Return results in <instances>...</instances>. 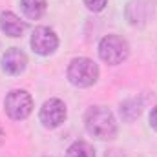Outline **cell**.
Masks as SVG:
<instances>
[{"label": "cell", "instance_id": "4", "mask_svg": "<svg viewBox=\"0 0 157 157\" xmlns=\"http://www.w3.org/2000/svg\"><path fill=\"white\" fill-rule=\"evenodd\" d=\"M4 108L11 119L24 121L26 117H29V113L33 110V99L24 90H13L11 93H7V97L4 101Z\"/></svg>", "mask_w": 157, "mask_h": 157}, {"label": "cell", "instance_id": "5", "mask_svg": "<svg viewBox=\"0 0 157 157\" xmlns=\"http://www.w3.org/2000/svg\"><path fill=\"white\" fill-rule=\"evenodd\" d=\"M66 104L59 99H49L40 108V122L46 128H57L66 121Z\"/></svg>", "mask_w": 157, "mask_h": 157}, {"label": "cell", "instance_id": "6", "mask_svg": "<svg viewBox=\"0 0 157 157\" xmlns=\"http://www.w3.org/2000/svg\"><path fill=\"white\" fill-rule=\"evenodd\" d=\"M59 46V37L51 28L40 26L31 35V48L39 55H51Z\"/></svg>", "mask_w": 157, "mask_h": 157}, {"label": "cell", "instance_id": "14", "mask_svg": "<svg viewBox=\"0 0 157 157\" xmlns=\"http://www.w3.org/2000/svg\"><path fill=\"white\" fill-rule=\"evenodd\" d=\"M4 137H6V135H4V130H2V126H0V144L4 143Z\"/></svg>", "mask_w": 157, "mask_h": 157}, {"label": "cell", "instance_id": "3", "mask_svg": "<svg viewBox=\"0 0 157 157\" xmlns=\"http://www.w3.org/2000/svg\"><path fill=\"white\" fill-rule=\"evenodd\" d=\"M128 53H130L128 42L122 37H119V35H106L99 42V57L104 62L112 64V66L121 64L122 60H126Z\"/></svg>", "mask_w": 157, "mask_h": 157}, {"label": "cell", "instance_id": "9", "mask_svg": "<svg viewBox=\"0 0 157 157\" xmlns=\"http://www.w3.org/2000/svg\"><path fill=\"white\" fill-rule=\"evenodd\" d=\"M22 11L29 20H39L46 13V0H20Z\"/></svg>", "mask_w": 157, "mask_h": 157}, {"label": "cell", "instance_id": "8", "mask_svg": "<svg viewBox=\"0 0 157 157\" xmlns=\"http://www.w3.org/2000/svg\"><path fill=\"white\" fill-rule=\"evenodd\" d=\"M0 29L7 35V37H22V33L26 31V22L20 20L15 13L11 11H2L0 13Z\"/></svg>", "mask_w": 157, "mask_h": 157}, {"label": "cell", "instance_id": "1", "mask_svg": "<svg viewBox=\"0 0 157 157\" xmlns=\"http://www.w3.org/2000/svg\"><path fill=\"white\" fill-rule=\"evenodd\" d=\"M86 130L90 135L101 141L113 139L117 135V122L113 113L104 106H93L86 112Z\"/></svg>", "mask_w": 157, "mask_h": 157}, {"label": "cell", "instance_id": "12", "mask_svg": "<svg viewBox=\"0 0 157 157\" xmlns=\"http://www.w3.org/2000/svg\"><path fill=\"white\" fill-rule=\"evenodd\" d=\"M84 4H86V7H88L90 11L99 13V11L104 9V6L108 4V0H84Z\"/></svg>", "mask_w": 157, "mask_h": 157}, {"label": "cell", "instance_id": "2", "mask_svg": "<svg viewBox=\"0 0 157 157\" xmlns=\"http://www.w3.org/2000/svg\"><path fill=\"white\" fill-rule=\"evenodd\" d=\"M68 78H70V82L73 86L88 88V86L97 82V78H99V66L91 59H86V57L73 59L70 62V68H68Z\"/></svg>", "mask_w": 157, "mask_h": 157}, {"label": "cell", "instance_id": "11", "mask_svg": "<svg viewBox=\"0 0 157 157\" xmlns=\"http://www.w3.org/2000/svg\"><path fill=\"white\" fill-rule=\"evenodd\" d=\"M139 113H141V104L137 101H126L121 106V115L124 121H133L139 117Z\"/></svg>", "mask_w": 157, "mask_h": 157}, {"label": "cell", "instance_id": "7", "mask_svg": "<svg viewBox=\"0 0 157 157\" xmlns=\"http://www.w3.org/2000/svg\"><path fill=\"white\" fill-rule=\"evenodd\" d=\"M28 66V57L18 48H9L2 57V68L9 75H20Z\"/></svg>", "mask_w": 157, "mask_h": 157}, {"label": "cell", "instance_id": "10", "mask_svg": "<svg viewBox=\"0 0 157 157\" xmlns=\"http://www.w3.org/2000/svg\"><path fill=\"white\" fill-rule=\"evenodd\" d=\"M66 157H95V150H93L88 143L77 141V143H73V144L68 148Z\"/></svg>", "mask_w": 157, "mask_h": 157}, {"label": "cell", "instance_id": "13", "mask_svg": "<svg viewBox=\"0 0 157 157\" xmlns=\"http://www.w3.org/2000/svg\"><path fill=\"white\" fill-rule=\"evenodd\" d=\"M150 124H152L154 130H157V106L152 110V113H150Z\"/></svg>", "mask_w": 157, "mask_h": 157}]
</instances>
